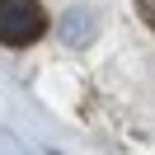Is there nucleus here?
<instances>
[{
    "instance_id": "f257e3e1",
    "label": "nucleus",
    "mask_w": 155,
    "mask_h": 155,
    "mask_svg": "<svg viewBox=\"0 0 155 155\" xmlns=\"http://www.w3.org/2000/svg\"><path fill=\"white\" fill-rule=\"evenodd\" d=\"M47 33V10L38 0H0V42L5 47H33Z\"/></svg>"
},
{
    "instance_id": "f03ea898",
    "label": "nucleus",
    "mask_w": 155,
    "mask_h": 155,
    "mask_svg": "<svg viewBox=\"0 0 155 155\" xmlns=\"http://www.w3.org/2000/svg\"><path fill=\"white\" fill-rule=\"evenodd\" d=\"M61 38H66V47H80V42L94 38V14L89 10H66V19H61Z\"/></svg>"
},
{
    "instance_id": "7ed1b4c3",
    "label": "nucleus",
    "mask_w": 155,
    "mask_h": 155,
    "mask_svg": "<svg viewBox=\"0 0 155 155\" xmlns=\"http://www.w3.org/2000/svg\"><path fill=\"white\" fill-rule=\"evenodd\" d=\"M136 5V14L146 19V28H155V0H132Z\"/></svg>"
}]
</instances>
